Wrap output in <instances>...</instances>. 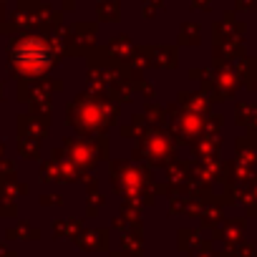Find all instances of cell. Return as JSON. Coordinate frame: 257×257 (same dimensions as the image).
<instances>
[{"label":"cell","mask_w":257,"mask_h":257,"mask_svg":"<svg viewBox=\"0 0 257 257\" xmlns=\"http://www.w3.org/2000/svg\"><path fill=\"white\" fill-rule=\"evenodd\" d=\"M18 66L26 68V71H43V68L48 66V53H46V48H43L41 43H36V51L28 53V48L21 46V48H18Z\"/></svg>","instance_id":"6da1fadb"}]
</instances>
